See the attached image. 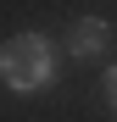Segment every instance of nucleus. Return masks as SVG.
<instances>
[{"instance_id": "f257e3e1", "label": "nucleus", "mask_w": 117, "mask_h": 122, "mask_svg": "<svg viewBox=\"0 0 117 122\" xmlns=\"http://www.w3.org/2000/svg\"><path fill=\"white\" fill-rule=\"evenodd\" d=\"M0 83L11 94H39L56 83V45L45 33H17L0 45Z\"/></svg>"}, {"instance_id": "f03ea898", "label": "nucleus", "mask_w": 117, "mask_h": 122, "mask_svg": "<svg viewBox=\"0 0 117 122\" xmlns=\"http://www.w3.org/2000/svg\"><path fill=\"white\" fill-rule=\"evenodd\" d=\"M106 45H111V22L106 17H78L67 28V50L72 56H106Z\"/></svg>"}, {"instance_id": "7ed1b4c3", "label": "nucleus", "mask_w": 117, "mask_h": 122, "mask_svg": "<svg viewBox=\"0 0 117 122\" xmlns=\"http://www.w3.org/2000/svg\"><path fill=\"white\" fill-rule=\"evenodd\" d=\"M106 106H111V111H117V67H111V72H106Z\"/></svg>"}]
</instances>
